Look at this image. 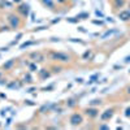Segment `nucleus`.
<instances>
[{"mask_svg": "<svg viewBox=\"0 0 130 130\" xmlns=\"http://www.w3.org/2000/svg\"><path fill=\"white\" fill-rule=\"evenodd\" d=\"M126 116H127V117L130 116V108H127V109H126Z\"/></svg>", "mask_w": 130, "mask_h": 130, "instance_id": "nucleus-6", "label": "nucleus"}, {"mask_svg": "<svg viewBox=\"0 0 130 130\" xmlns=\"http://www.w3.org/2000/svg\"><path fill=\"white\" fill-rule=\"evenodd\" d=\"M129 7H130V5H129Z\"/></svg>", "mask_w": 130, "mask_h": 130, "instance_id": "nucleus-9", "label": "nucleus"}, {"mask_svg": "<svg viewBox=\"0 0 130 130\" xmlns=\"http://www.w3.org/2000/svg\"><path fill=\"white\" fill-rule=\"evenodd\" d=\"M112 115H113V112H112V109H108V111H105L103 115H102V120H108V118H111L112 117Z\"/></svg>", "mask_w": 130, "mask_h": 130, "instance_id": "nucleus-2", "label": "nucleus"}, {"mask_svg": "<svg viewBox=\"0 0 130 130\" xmlns=\"http://www.w3.org/2000/svg\"><path fill=\"white\" fill-rule=\"evenodd\" d=\"M127 94H130V86H129V87H127Z\"/></svg>", "mask_w": 130, "mask_h": 130, "instance_id": "nucleus-7", "label": "nucleus"}, {"mask_svg": "<svg viewBox=\"0 0 130 130\" xmlns=\"http://www.w3.org/2000/svg\"><path fill=\"white\" fill-rule=\"evenodd\" d=\"M126 61H130V57H127V59H126Z\"/></svg>", "mask_w": 130, "mask_h": 130, "instance_id": "nucleus-8", "label": "nucleus"}, {"mask_svg": "<svg viewBox=\"0 0 130 130\" xmlns=\"http://www.w3.org/2000/svg\"><path fill=\"white\" fill-rule=\"evenodd\" d=\"M53 57H55V59H60V61H68L69 60V57L67 55H62V53H55Z\"/></svg>", "mask_w": 130, "mask_h": 130, "instance_id": "nucleus-3", "label": "nucleus"}, {"mask_svg": "<svg viewBox=\"0 0 130 130\" xmlns=\"http://www.w3.org/2000/svg\"><path fill=\"white\" fill-rule=\"evenodd\" d=\"M87 115H90V116L95 117V116L98 115V111H96V109H87Z\"/></svg>", "mask_w": 130, "mask_h": 130, "instance_id": "nucleus-5", "label": "nucleus"}, {"mask_svg": "<svg viewBox=\"0 0 130 130\" xmlns=\"http://www.w3.org/2000/svg\"><path fill=\"white\" fill-rule=\"evenodd\" d=\"M118 16H120V18H121V20L126 21V20H129V18H130V10H125V12H121Z\"/></svg>", "mask_w": 130, "mask_h": 130, "instance_id": "nucleus-4", "label": "nucleus"}, {"mask_svg": "<svg viewBox=\"0 0 130 130\" xmlns=\"http://www.w3.org/2000/svg\"><path fill=\"white\" fill-rule=\"evenodd\" d=\"M70 122H72L73 125H79V124L82 122V117H81L78 113H74V115L70 117Z\"/></svg>", "mask_w": 130, "mask_h": 130, "instance_id": "nucleus-1", "label": "nucleus"}]
</instances>
